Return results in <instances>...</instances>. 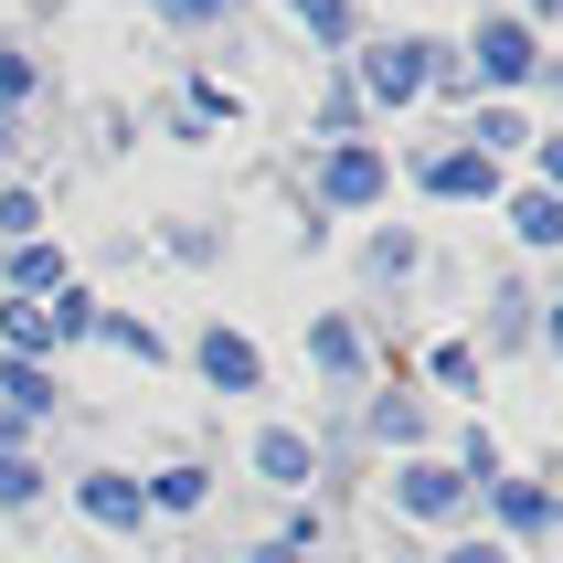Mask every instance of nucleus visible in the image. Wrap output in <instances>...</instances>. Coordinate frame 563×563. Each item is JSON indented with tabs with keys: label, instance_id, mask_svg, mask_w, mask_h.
<instances>
[{
	"label": "nucleus",
	"instance_id": "nucleus-1",
	"mask_svg": "<svg viewBox=\"0 0 563 563\" xmlns=\"http://www.w3.org/2000/svg\"><path fill=\"white\" fill-rule=\"evenodd\" d=\"M426 86H457V64H446V43H426V32H394V43H362V64H351V96H362V107H415Z\"/></svg>",
	"mask_w": 563,
	"mask_h": 563
},
{
	"label": "nucleus",
	"instance_id": "nucleus-2",
	"mask_svg": "<svg viewBox=\"0 0 563 563\" xmlns=\"http://www.w3.org/2000/svg\"><path fill=\"white\" fill-rule=\"evenodd\" d=\"M383 191H394V159H383L373 139H330V150H319V202H330V213H373Z\"/></svg>",
	"mask_w": 563,
	"mask_h": 563
},
{
	"label": "nucleus",
	"instance_id": "nucleus-3",
	"mask_svg": "<svg viewBox=\"0 0 563 563\" xmlns=\"http://www.w3.org/2000/svg\"><path fill=\"white\" fill-rule=\"evenodd\" d=\"M468 54H478V86H542V75H553L542 32H532V22H510V11L468 32Z\"/></svg>",
	"mask_w": 563,
	"mask_h": 563
},
{
	"label": "nucleus",
	"instance_id": "nucleus-4",
	"mask_svg": "<svg viewBox=\"0 0 563 563\" xmlns=\"http://www.w3.org/2000/svg\"><path fill=\"white\" fill-rule=\"evenodd\" d=\"M468 500L478 489L446 468V457H405V468H394V510H405V521H457Z\"/></svg>",
	"mask_w": 563,
	"mask_h": 563
},
{
	"label": "nucleus",
	"instance_id": "nucleus-5",
	"mask_svg": "<svg viewBox=\"0 0 563 563\" xmlns=\"http://www.w3.org/2000/svg\"><path fill=\"white\" fill-rule=\"evenodd\" d=\"M75 510H86L96 532H118V542L150 532V500H139V478H128V468H86V478H75Z\"/></svg>",
	"mask_w": 563,
	"mask_h": 563
},
{
	"label": "nucleus",
	"instance_id": "nucleus-6",
	"mask_svg": "<svg viewBox=\"0 0 563 563\" xmlns=\"http://www.w3.org/2000/svg\"><path fill=\"white\" fill-rule=\"evenodd\" d=\"M415 181L437 191V202H489V191H500V159L457 139V150H426V159H415Z\"/></svg>",
	"mask_w": 563,
	"mask_h": 563
},
{
	"label": "nucleus",
	"instance_id": "nucleus-7",
	"mask_svg": "<svg viewBox=\"0 0 563 563\" xmlns=\"http://www.w3.org/2000/svg\"><path fill=\"white\" fill-rule=\"evenodd\" d=\"M191 362H202V383H213V394H255V383H266V362H255V341L245 330H202V351H191Z\"/></svg>",
	"mask_w": 563,
	"mask_h": 563
},
{
	"label": "nucleus",
	"instance_id": "nucleus-8",
	"mask_svg": "<svg viewBox=\"0 0 563 563\" xmlns=\"http://www.w3.org/2000/svg\"><path fill=\"white\" fill-rule=\"evenodd\" d=\"M489 510H500L510 542H542V532H553V489H542V478H489Z\"/></svg>",
	"mask_w": 563,
	"mask_h": 563
},
{
	"label": "nucleus",
	"instance_id": "nucleus-9",
	"mask_svg": "<svg viewBox=\"0 0 563 563\" xmlns=\"http://www.w3.org/2000/svg\"><path fill=\"white\" fill-rule=\"evenodd\" d=\"M309 362H319L330 383H362V362H373V351H362V330H351L341 309H319V319H309Z\"/></svg>",
	"mask_w": 563,
	"mask_h": 563
},
{
	"label": "nucleus",
	"instance_id": "nucleus-10",
	"mask_svg": "<svg viewBox=\"0 0 563 563\" xmlns=\"http://www.w3.org/2000/svg\"><path fill=\"white\" fill-rule=\"evenodd\" d=\"M255 468L277 478V489H309V478H319V446L298 437V426H266V437H255Z\"/></svg>",
	"mask_w": 563,
	"mask_h": 563
},
{
	"label": "nucleus",
	"instance_id": "nucleus-11",
	"mask_svg": "<svg viewBox=\"0 0 563 563\" xmlns=\"http://www.w3.org/2000/svg\"><path fill=\"white\" fill-rule=\"evenodd\" d=\"M287 22L309 32L319 54H351V32H362V11H351V0H287Z\"/></svg>",
	"mask_w": 563,
	"mask_h": 563
},
{
	"label": "nucleus",
	"instance_id": "nucleus-12",
	"mask_svg": "<svg viewBox=\"0 0 563 563\" xmlns=\"http://www.w3.org/2000/svg\"><path fill=\"white\" fill-rule=\"evenodd\" d=\"M32 309H43V341H54V351H64V341H96V298H86L75 277H64L54 298H32Z\"/></svg>",
	"mask_w": 563,
	"mask_h": 563
},
{
	"label": "nucleus",
	"instance_id": "nucleus-13",
	"mask_svg": "<svg viewBox=\"0 0 563 563\" xmlns=\"http://www.w3.org/2000/svg\"><path fill=\"white\" fill-rule=\"evenodd\" d=\"M510 234H521V245H532V255H553L563 245V191H521V202H510Z\"/></svg>",
	"mask_w": 563,
	"mask_h": 563
},
{
	"label": "nucleus",
	"instance_id": "nucleus-14",
	"mask_svg": "<svg viewBox=\"0 0 563 563\" xmlns=\"http://www.w3.org/2000/svg\"><path fill=\"white\" fill-rule=\"evenodd\" d=\"M0 405L22 415V426H32V415H54V373H43V362H0Z\"/></svg>",
	"mask_w": 563,
	"mask_h": 563
},
{
	"label": "nucleus",
	"instance_id": "nucleus-15",
	"mask_svg": "<svg viewBox=\"0 0 563 563\" xmlns=\"http://www.w3.org/2000/svg\"><path fill=\"white\" fill-rule=\"evenodd\" d=\"M96 341L128 351V362H170V341H159L150 319H128V309H96Z\"/></svg>",
	"mask_w": 563,
	"mask_h": 563
},
{
	"label": "nucleus",
	"instance_id": "nucleus-16",
	"mask_svg": "<svg viewBox=\"0 0 563 563\" xmlns=\"http://www.w3.org/2000/svg\"><path fill=\"white\" fill-rule=\"evenodd\" d=\"M139 500H150V510H202V500H213V478H202V468H191V457H181V468L139 478Z\"/></svg>",
	"mask_w": 563,
	"mask_h": 563
},
{
	"label": "nucleus",
	"instance_id": "nucleus-17",
	"mask_svg": "<svg viewBox=\"0 0 563 563\" xmlns=\"http://www.w3.org/2000/svg\"><path fill=\"white\" fill-rule=\"evenodd\" d=\"M64 287V245H11V298H54Z\"/></svg>",
	"mask_w": 563,
	"mask_h": 563
},
{
	"label": "nucleus",
	"instance_id": "nucleus-18",
	"mask_svg": "<svg viewBox=\"0 0 563 563\" xmlns=\"http://www.w3.org/2000/svg\"><path fill=\"white\" fill-rule=\"evenodd\" d=\"M0 245H43V191H32V181L0 191Z\"/></svg>",
	"mask_w": 563,
	"mask_h": 563
},
{
	"label": "nucleus",
	"instance_id": "nucleus-19",
	"mask_svg": "<svg viewBox=\"0 0 563 563\" xmlns=\"http://www.w3.org/2000/svg\"><path fill=\"white\" fill-rule=\"evenodd\" d=\"M521 139H532V128H521V107H500V96H489V107L468 118V150H489V159H500V150H521Z\"/></svg>",
	"mask_w": 563,
	"mask_h": 563
},
{
	"label": "nucleus",
	"instance_id": "nucleus-20",
	"mask_svg": "<svg viewBox=\"0 0 563 563\" xmlns=\"http://www.w3.org/2000/svg\"><path fill=\"white\" fill-rule=\"evenodd\" d=\"M532 341V287H500L489 298V351H521Z\"/></svg>",
	"mask_w": 563,
	"mask_h": 563
},
{
	"label": "nucleus",
	"instance_id": "nucleus-21",
	"mask_svg": "<svg viewBox=\"0 0 563 563\" xmlns=\"http://www.w3.org/2000/svg\"><path fill=\"white\" fill-rule=\"evenodd\" d=\"M373 437L383 446H426V405H415V394H383V405H373Z\"/></svg>",
	"mask_w": 563,
	"mask_h": 563
},
{
	"label": "nucleus",
	"instance_id": "nucleus-22",
	"mask_svg": "<svg viewBox=\"0 0 563 563\" xmlns=\"http://www.w3.org/2000/svg\"><path fill=\"white\" fill-rule=\"evenodd\" d=\"M426 373H437L446 394H478V341H437V351H426Z\"/></svg>",
	"mask_w": 563,
	"mask_h": 563
},
{
	"label": "nucleus",
	"instance_id": "nucleus-23",
	"mask_svg": "<svg viewBox=\"0 0 563 563\" xmlns=\"http://www.w3.org/2000/svg\"><path fill=\"white\" fill-rule=\"evenodd\" d=\"M32 500H43V468L11 446V457H0V510H32Z\"/></svg>",
	"mask_w": 563,
	"mask_h": 563
},
{
	"label": "nucleus",
	"instance_id": "nucleus-24",
	"mask_svg": "<svg viewBox=\"0 0 563 563\" xmlns=\"http://www.w3.org/2000/svg\"><path fill=\"white\" fill-rule=\"evenodd\" d=\"M415 255H426L415 234H373V245H362V266H373V277H415Z\"/></svg>",
	"mask_w": 563,
	"mask_h": 563
},
{
	"label": "nucleus",
	"instance_id": "nucleus-25",
	"mask_svg": "<svg viewBox=\"0 0 563 563\" xmlns=\"http://www.w3.org/2000/svg\"><path fill=\"white\" fill-rule=\"evenodd\" d=\"M32 86H43V75H32V54H22V43H0V118H11Z\"/></svg>",
	"mask_w": 563,
	"mask_h": 563
},
{
	"label": "nucleus",
	"instance_id": "nucleus-26",
	"mask_svg": "<svg viewBox=\"0 0 563 563\" xmlns=\"http://www.w3.org/2000/svg\"><path fill=\"white\" fill-rule=\"evenodd\" d=\"M234 0H150V22H181V32H202V22H223Z\"/></svg>",
	"mask_w": 563,
	"mask_h": 563
},
{
	"label": "nucleus",
	"instance_id": "nucleus-27",
	"mask_svg": "<svg viewBox=\"0 0 563 563\" xmlns=\"http://www.w3.org/2000/svg\"><path fill=\"white\" fill-rule=\"evenodd\" d=\"M437 563H521V553H510V542H489V532H478V542H446Z\"/></svg>",
	"mask_w": 563,
	"mask_h": 563
},
{
	"label": "nucleus",
	"instance_id": "nucleus-28",
	"mask_svg": "<svg viewBox=\"0 0 563 563\" xmlns=\"http://www.w3.org/2000/svg\"><path fill=\"white\" fill-rule=\"evenodd\" d=\"M11 446H22V415H11V405H0V457H11Z\"/></svg>",
	"mask_w": 563,
	"mask_h": 563
},
{
	"label": "nucleus",
	"instance_id": "nucleus-29",
	"mask_svg": "<svg viewBox=\"0 0 563 563\" xmlns=\"http://www.w3.org/2000/svg\"><path fill=\"white\" fill-rule=\"evenodd\" d=\"M553 11H563V0H521V22H532V32H542V22H553Z\"/></svg>",
	"mask_w": 563,
	"mask_h": 563
},
{
	"label": "nucleus",
	"instance_id": "nucleus-30",
	"mask_svg": "<svg viewBox=\"0 0 563 563\" xmlns=\"http://www.w3.org/2000/svg\"><path fill=\"white\" fill-rule=\"evenodd\" d=\"M11 150H22V139H11V118H0V159H11Z\"/></svg>",
	"mask_w": 563,
	"mask_h": 563
},
{
	"label": "nucleus",
	"instance_id": "nucleus-31",
	"mask_svg": "<svg viewBox=\"0 0 563 563\" xmlns=\"http://www.w3.org/2000/svg\"><path fill=\"white\" fill-rule=\"evenodd\" d=\"M255 563H298V553H255Z\"/></svg>",
	"mask_w": 563,
	"mask_h": 563
}]
</instances>
